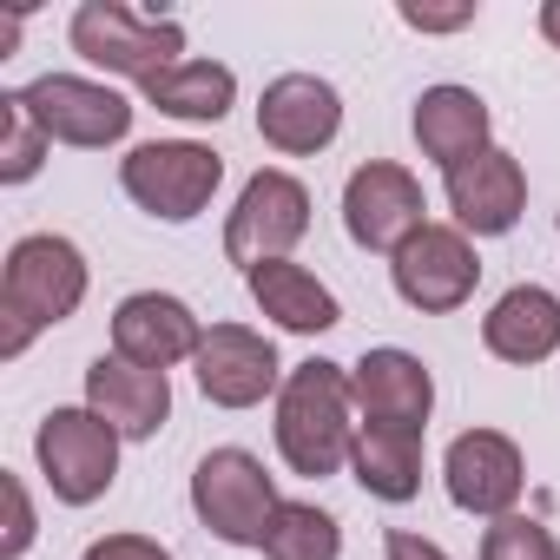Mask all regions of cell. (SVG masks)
Wrapping results in <instances>:
<instances>
[{
  "mask_svg": "<svg viewBox=\"0 0 560 560\" xmlns=\"http://www.w3.org/2000/svg\"><path fill=\"white\" fill-rule=\"evenodd\" d=\"M191 370H198L205 402H218V409H257L270 389H284V363H277L270 337H257L244 324H211Z\"/></svg>",
  "mask_w": 560,
  "mask_h": 560,
  "instance_id": "7c38bea8",
  "label": "cell"
},
{
  "mask_svg": "<svg viewBox=\"0 0 560 560\" xmlns=\"http://www.w3.org/2000/svg\"><path fill=\"white\" fill-rule=\"evenodd\" d=\"M429 198H422V178L416 172H402V165H389V159H370V165H357L350 172V185H343V231H350V244H363V250H402L429 218Z\"/></svg>",
  "mask_w": 560,
  "mask_h": 560,
  "instance_id": "9c48e42d",
  "label": "cell"
},
{
  "mask_svg": "<svg viewBox=\"0 0 560 560\" xmlns=\"http://www.w3.org/2000/svg\"><path fill=\"white\" fill-rule=\"evenodd\" d=\"M80 560H172V547H159V540H145V534H106V540H93Z\"/></svg>",
  "mask_w": 560,
  "mask_h": 560,
  "instance_id": "4316f807",
  "label": "cell"
},
{
  "mask_svg": "<svg viewBox=\"0 0 560 560\" xmlns=\"http://www.w3.org/2000/svg\"><path fill=\"white\" fill-rule=\"evenodd\" d=\"M0 494H8V540H0V553L21 560V553L34 547V501H27L21 475H0Z\"/></svg>",
  "mask_w": 560,
  "mask_h": 560,
  "instance_id": "484cf974",
  "label": "cell"
},
{
  "mask_svg": "<svg viewBox=\"0 0 560 560\" xmlns=\"http://www.w3.org/2000/svg\"><path fill=\"white\" fill-rule=\"evenodd\" d=\"M47 132H40V119L27 113V100H21V86L14 93H0V178L8 185H27L40 165H47Z\"/></svg>",
  "mask_w": 560,
  "mask_h": 560,
  "instance_id": "cb8c5ba5",
  "label": "cell"
},
{
  "mask_svg": "<svg viewBox=\"0 0 560 560\" xmlns=\"http://www.w3.org/2000/svg\"><path fill=\"white\" fill-rule=\"evenodd\" d=\"M218 178H224V159H218L211 145H198V139H152V145H132V152L119 159L126 198H132L139 211L165 218V224L198 218V211L211 205Z\"/></svg>",
  "mask_w": 560,
  "mask_h": 560,
  "instance_id": "277c9868",
  "label": "cell"
},
{
  "mask_svg": "<svg viewBox=\"0 0 560 560\" xmlns=\"http://www.w3.org/2000/svg\"><path fill=\"white\" fill-rule=\"evenodd\" d=\"M27 113L40 119L47 139L60 145H80V152H100V145H119L132 132V106L100 86V80H80V73H40L34 86H21Z\"/></svg>",
  "mask_w": 560,
  "mask_h": 560,
  "instance_id": "30bf717a",
  "label": "cell"
},
{
  "mask_svg": "<svg viewBox=\"0 0 560 560\" xmlns=\"http://www.w3.org/2000/svg\"><path fill=\"white\" fill-rule=\"evenodd\" d=\"M86 409L106 416L126 442H145L172 416V383H165V370H139L126 357H100L86 370Z\"/></svg>",
  "mask_w": 560,
  "mask_h": 560,
  "instance_id": "e0dca14e",
  "label": "cell"
},
{
  "mask_svg": "<svg viewBox=\"0 0 560 560\" xmlns=\"http://www.w3.org/2000/svg\"><path fill=\"white\" fill-rule=\"evenodd\" d=\"M357 396H350V370L343 363H298L277 389V455L291 462V475L304 481H324L350 462V442H357V422H350Z\"/></svg>",
  "mask_w": 560,
  "mask_h": 560,
  "instance_id": "6da1fadb",
  "label": "cell"
},
{
  "mask_svg": "<svg viewBox=\"0 0 560 560\" xmlns=\"http://www.w3.org/2000/svg\"><path fill=\"white\" fill-rule=\"evenodd\" d=\"M205 330L191 317V304L165 298V291H132L119 311H113V357L139 363V370H172L185 357H198Z\"/></svg>",
  "mask_w": 560,
  "mask_h": 560,
  "instance_id": "9a60e30c",
  "label": "cell"
},
{
  "mask_svg": "<svg viewBox=\"0 0 560 560\" xmlns=\"http://www.w3.org/2000/svg\"><path fill=\"white\" fill-rule=\"evenodd\" d=\"M350 396H357L363 422H376V429H416L422 435L429 409H435V376L409 350H370L350 370Z\"/></svg>",
  "mask_w": 560,
  "mask_h": 560,
  "instance_id": "2e32d148",
  "label": "cell"
},
{
  "mask_svg": "<svg viewBox=\"0 0 560 560\" xmlns=\"http://www.w3.org/2000/svg\"><path fill=\"white\" fill-rule=\"evenodd\" d=\"M402 21H409L416 34H455V27L475 21V8H402Z\"/></svg>",
  "mask_w": 560,
  "mask_h": 560,
  "instance_id": "83f0119b",
  "label": "cell"
},
{
  "mask_svg": "<svg viewBox=\"0 0 560 560\" xmlns=\"http://www.w3.org/2000/svg\"><path fill=\"white\" fill-rule=\"evenodd\" d=\"M304 231H311V191H304V178L264 165L237 191V211L224 224V257L244 264V270H257V264H277Z\"/></svg>",
  "mask_w": 560,
  "mask_h": 560,
  "instance_id": "52a82bcc",
  "label": "cell"
},
{
  "mask_svg": "<svg viewBox=\"0 0 560 560\" xmlns=\"http://www.w3.org/2000/svg\"><path fill=\"white\" fill-rule=\"evenodd\" d=\"M481 343H488V357L521 363V370H527V363H547V357L560 350V298L540 291V284L501 291L494 311L481 317Z\"/></svg>",
  "mask_w": 560,
  "mask_h": 560,
  "instance_id": "ac0fdd59",
  "label": "cell"
},
{
  "mask_svg": "<svg viewBox=\"0 0 560 560\" xmlns=\"http://www.w3.org/2000/svg\"><path fill=\"white\" fill-rule=\"evenodd\" d=\"M416 145L442 165V172H455V165H468V159H481L488 152V106H481V93H468V86H429L422 100H416Z\"/></svg>",
  "mask_w": 560,
  "mask_h": 560,
  "instance_id": "d6986e66",
  "label": "cell"
},
{
  "mask_svg": "<svg viewBox=\"0 0 560 560\" xmlns=\"http://www.w3.org/2000/svg\"><path fill=\"white\" fill-rule=\"evenodd\" d=\"M34 455H40V475H47L54 501L93 508L119 475V429L93 409H54L34 429Z\"/></svg>",
  "mask_w": 560,
  "mask_h": 560,
  "instance_id": "8992f818",
  "label": "cell"
},
{
  "mask_svg": "<svg viewBox=\"0 0 560 560\" xmlns=\"http://www.w3.org/2000/svg\"><path fill=\"white\" fill-rule=\"evenodd\" d=\"M337 553H343V527L317 501H284L270 514L264 560H337Z\"/></svg>",
  "mask_w": 560,
  "mask_h": 560,
  "instance_id": "603a6c76",
  "label": "cell"
},
{
  "mask_svg": "<svg viewBox=\"0 0 560 560\" xmlns=\"http://www.w3.org/2000/svg\"><path fill=\"white\" fill-rule=\"evenodd\" d=\"M350 468L363 481V494L376 501H416L422 494V435L416 429H376L363 422L350 442Z\"/></svg>",
  "mask_w": 560,
  "mask_h": 560,
  "instance_id": "44dd1931",
  "label": "cell"
},
{
  "mask_svg": "<svg viewBox=\"0 0 560 560\" xmlns=\"http://www.w3.org/2000/svg\"><path fill=\"white\" fill-rule=\"evenodd\" d=\"M145 100L172 119H191V126H218L237 100V73L218 67V60H178L172 73H159L145 86Z\"/></svg>",
  "mask_w": 560,
  "mask_h": 560,
  "instance_id": "7402d4cb",
  "label": "cell"
},
{
  "mask_svg": "<svg viewBox=\"0 0 560 560\" xmlns=\"http://www.w3.org/2000/svg\"><path fill=\"white\" fill-rule=\"evenodd\" d=\"M481 560H560V540L534 514H501L481 534Z\"/></svg>",
  "mask_w": 560,
  "mask_h": 560,
  "instance_id": "d4e9b609",
  "label": "cell"
},
{
  "mask_svg": "<svg viewBox=\"0 0 560 560\" xmlns=\"http://www.w3.org/2000/svg\"><path fill=\"white\" fill-rule=\"evenodd\" d=\"M86 304V257L73 237L34 231L8 250V270H0V317H8V337H0V357H21L34 343V330L67 324Z\"/></svg>",
  "mask_w": 560,
  "mask_h": 560,
  "instance_id": "7a4b0ae2",
  "label": "cell"
},
{
  "mask_svg": "<svg viewBox=\"0 0 560 560\" xmlns=\"http://www.w3.org/2000/svg\"><path fill=\"white\" fill-rule=\"evenodd\" d=\"M257 132H264L270 152L311 159V152H324L343 132V100L317 73H284V80H270L264 100H257Z\"/></svg>",
  "mask_w": 560,
  "mask_h": 560,
  "instance_id": "4fadbf2b",
  "label": "cell"
},
{
  "mask_svg": "<svg viewBox=\"0 0 560 560\" xmlns=\"http://www.w3.org/2000/svg\"><path fill=\"white\" fill-rule=\"evenodd\" d=\"M389 277H396V298L422 317H442V311H462L481 284V257L468 244V231L455 224H422L396 257H389Z\"/></svg>",
  "mask_w": 560,
  "mask_h": 560,
  "instance_id": "ba28073f",
  "label": "cell"
},
{
  "mask_svg": "<svg viewBox=\"0 0 560 560\" xmlns=\"http://www.w3.org/2000/svg\"><path fill=\"white\" fill-rule=\"evenodd\" d=\"M442 481H448V501H455L462 514L501 521V514H514V501H521V488H527V462H521L514 435H501V429H468V435L448 442Z\"/></svg>",
  "mask_w": 560,
  "mask_h": 560,
  "instance_id": "8fae6325",
  "label": "cell"
},
{
  "mask_svg": "<svg viewBox=\"0 0 560 560\" xmlns=\"http://www.w3.org/2000/svg\"><path fill=\"white\" fill-rule=\"evenodd\" d=\"M191 508H198V521H205L218 540H231V547H264L270 514L284 508V501H277V481L264 475V462H257L250 448H211V455L198 462V475H191Z\"/></svg>",
  "mask_w": 560,
  "mask_h": 560,
  "instance_id": "5b68a950",
  "label": "cell"
},
{
  "mask_svg": "<svg viewBox=\"0 0 560 560\" xmlns=\"http://www.w3.org/2000/svg\"><path fill=\"white\" fill-rule=\"evenodd\" d=\"M448 211H455V231H468V237L514 231L521 211H527V172H521V159L501 152V145H488L481 159L455 165L448 172Z\"/></svg>",
  "mask_w": 560,
  "mask_h": 560,
  "instance_id": "5bb4252c",
  "label": "cell"
},
{
  "mask_svg": "<svg viewBox=\"0 0 560 560\" xmlns=\"http://www.w3.org/2000/svg\"><path fill=\"white\" fill-rule=\"evenodd\" d=\"M67 34H73L80 60H93L106 73H126L139 86H152L159 73H172L178 54H185V27L178 21L139 14V8H126V0H86Z\"/></svg>",
  "mask_w": 560,
  "mask_h": 560,
  "instance_id": "3957f363",
  "label": "cell"
},
{
  "mask_svg": "<svg viewBox=\"0 0 560 560\" xmlns=\"http://www.w3.org/2000/svg\"><path fill=\"white\" fill-rule=\"evenodd\" d=\"M244 284H250V298H257V311H264L270 324H284V330H298V337H324V330L343 324L330 284H317V277H311L304 264H291V257L244 270Z\"/></svg>",
  "mask_w": 560,
  "mask_h": 560,
  "instance_id": "ffe728a7",
  "label": "cell"
},
{
  "mask_svg": "<svg viewBox=\"0 0 560 560\" xmlns=\"http://www.w3.org/2000/svg\"><path fill=\"white\" fill-rule=\"evenodd\" d=\"M540 34L560 47V0H547V8H540Z\"/></svg>",
  "mask_w": 560,
  "mask_h": 560,
  "instance_id": "f546056e",
  "label": "cell"
},
{
  "mask_svg": "<svg viewBox=\"0 0 560 560\" xmlns=\"http://www.w3.org/2000/svg\"><path fill=\"white\" fill-rule=\"evenodd\" d=\"M383 553H389V560H448V553H442L435 540H422V534H409V527H389Z\"/></svg>",
  "mask_w": 560,
  "mask_h": 560,
  "instance_id": "f1b7e54d",
  "label": "cell"
}]
</instances>
